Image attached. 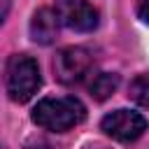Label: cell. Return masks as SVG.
Returning a JSON list of instances; mask_svg holds the SVG:
<instances>
[{"instance_id": "3957f363", "label": "cell", "mask_w": 149, "mask_h": 149, "mask_svg": "<svg viewBox=\"0 0 149 149\" xmlns=\"http://www.w3.org/2000/svg\"><path fill=\"white\" fill-rule=\"evenodd\" d=\"M51 68L61 84H65V86L79 84L81 79L88 77V72L93 68V56L84 47H65L54 56Z\"/></svg>"}, {"instance_id": "277c9868", "label": "cell", "mask_w": 149, "mask_h": 149, "mask_svg": "<svg viewBox=\"0 0 149 149\" xmlns=\"http://www.w3.org/2000/svg\"><path fill=\"white\" fill-rule=\"evenodd\" d=\"M147 128H149V121L140 112H133V109H114L105 114L100 121V130L119 142H133Z\"/></svg>"}, {"instance_id": "8992f818", "label": "cell", "mask_w": 149, "mask_h": 149, "mask_svg": "<svg viewBox=\"0 0 149 149\" xmlns=\"http://www.w3.org/2000/svg\"><path fill=\"white\" fill-rule=\"evenodd\" d=\"M58 28H61V19H58L56 9H51V7H40L30 19V37L37 44L56 42Z\"/></svg>"}, {"instance_id": "9c48e42d", "label": "cell", "mask_w": 149, "mask_h": 149, "mask_svg": "<svg viewBox=\"0 0 149 149\" xmlns=\"http://www.w3.org/2000/svg\"><path fill=\"white\" fill-rule=\"evenodd\" d=\"M137 16L149 26V0H140L137 2Z\"/></svg>"}, {"instance_id": "5b68a950", "label": "cell", "mask_w": 149, "mask_h": 149, "mask_svg": "<svg viewBox=\"0 0 149 149\" xmlns=\"http://www.w3.org/2000/svg\"><path fill=\"white\" fill-rule=\"evenodd\" d=\"M56 14L63 26L77 33H91L98 28V9L88 0H56Z\"/></svg>"}, {"instance_id": "7a4b0ae2", "label": "cell", "mask_w": 149, "mask_h": 149, "mask_svg": "<svg viewBox=\"0 0 149 149\" xmlns=\"http://www.w3.org/2000/svg\"><path fill=\"white\" fill-rule=\"evenodd\" d=\"M40 86H42V77H40L37 61L26 54L9 56L5 65V88H7L9 100L23 105L37 93Z\"/></svg>"}, {"instance_id": "30bf717a", "label": "cell", "mask_w": 149, "mask_h": 149, "mask_svg": "<svg viewBox=\"0 0 149 149\" xmlns=\"http://www.w3.org/2000/svg\"><path fill=\"white\" fill-rule=\"evenodd\" d=\"M7 9H9V0H0V23H2L5 16H7Z\"/></svg>"}, {"instance_id": "52a82bcc", "label": "cell", "mask_w": 149, "mask_h": 149, "mask_svg": "<svg viewBox=\"0 0 149 149\" xmlns=\"http://www.w3.org/2000/svg\"><path fill=\"white\" fill-rule=\"evenodd\" d=\"M119 74L116 72H98L91 81H88V91H91V98L95 100H107L114 95V91L119 88Z\"/></svg>"}, {"instance_id": "6da1fadb", "label": "cell", "mask_w": 149, "mask_h": 149, "mask_svg": "<svg viewBox=\"0 0 149 149\" xmlns=\"http://www.w3.org/2000/svg\"><path fill=\"white\" fill-rule=\"evenodd\" d=\"M33 123L49 133H68L86 119V107L74 95L42 98L33 107Z\"/></svg>"}, {"instance_id": "ba28073f", "label": "cell", "mask_w": 149, "mask_h": 149, "mask_svg": "<svg viewBox=\"0 0 149 149\" xmlns=\"http://www.w3.org/2000/svg\"><path fill=\"white\" fill-rule=\"evenodd\" d=\"M128 95H130V100H135L137 105L149 107V72L137 74V77L130 81V86H128Z\"/></svg>"}]
</instances>
